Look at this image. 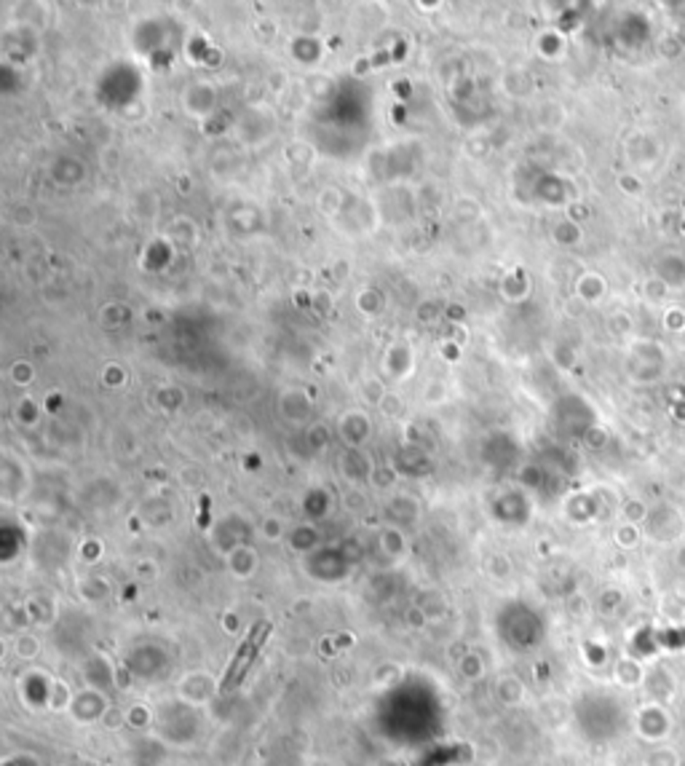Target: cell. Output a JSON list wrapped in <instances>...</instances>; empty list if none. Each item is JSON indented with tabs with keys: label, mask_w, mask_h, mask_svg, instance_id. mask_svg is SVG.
<instances>
[{
	"label": "cell",
	"mask_w": 685,
	"mask_h": 766,
	"mask_svg": "<svg viewBox=\"0 0 685 766\" xmlns=\"http://www.w3.org/2000/svg\"><path fill=\"white\" fill-rule=\"evenodd\" d=\"M265 632H268V624L252 627V632L247 635V640L241 643V648L236 651L230 667H228V675H225V681H222V689H225V692L236 689V686L241 683V678L249 673V667L255 665V659H257V654H260V646H263V640H265Z\"/></svg>",
	"instance_id": "6da1fadb"
}]
</instances>
